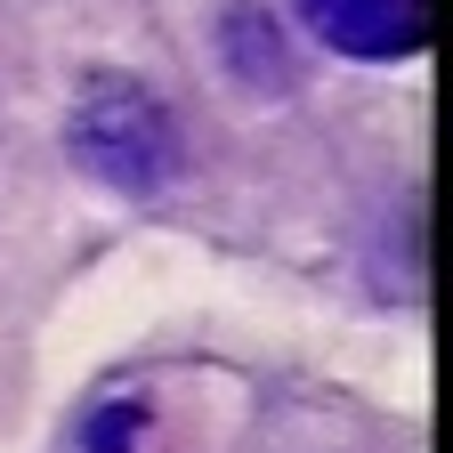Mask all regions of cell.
I'll return each mask as SVG.
<instances>
[{
  "label": "cell",
  "mask_w": 453,
  "mask_h": 453,
  "mask_svg": "<svg viewBox=\"0 0 453 453\" xmlns=\"http://www.w3.org/2000/svg\"><path fill=\"white\" fill-rule=\"evenodd\" d=\"M138 429H146V413H138V405H105V413L89 421V453H130V445H138Z\"/></svg>",
  "instance_id": "obj_3"
},
{
  "label": "cell",
  "mask_w": 453,
  "mask_h": 453,
  "mask_svg": "<svg viewBox=\"0 0 453 453\" xmlns=\"http://www.w3.org/2000/svg\"><path fill=\"white\" fill-rule=\"evenodd\" d=\"M300 17L324 49L340 57H372V65H396V57L429 49L437 33V0H300Z\"/></svg>",
  "instance_id": "obj_2"
},
{
  "label": "cell",
  "mask_w": 453,
  "mask_h": 453,
  "mask_svg": "<svg viewBox=\"0 0 453 453\" xmlns=\"http://www.w3.org/2000/svg\"><path fill=\"white\" fill-rule=\"evenodd\" d=\"M73 154L105 187H130V195H154L179 179V130L146 89H89L73 113Z\"/></svg>",
  "instance_id": "obj_1"
}]
</instances>
